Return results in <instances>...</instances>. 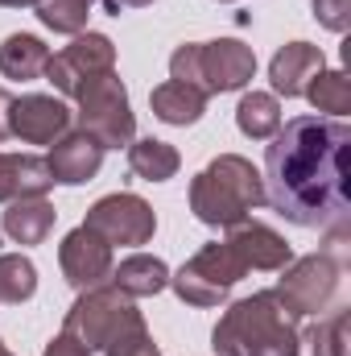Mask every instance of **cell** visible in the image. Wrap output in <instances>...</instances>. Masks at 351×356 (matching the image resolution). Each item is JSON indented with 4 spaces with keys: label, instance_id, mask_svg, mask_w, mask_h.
<instances>
[{
    "label": "cell",
    "instance_id": "obj_9",
    "mask_svg": "<svg viewBox=\"0 0 351 356\" xmlns=\"http://www.w3.org/2000/svg\"><path fill=\"white\" fill-rule=\"evenodd\" d=\"M116 71V46L108 33H75V42L46 63V79L62 95H79L91 79Z\"/></svg>",
    "mask_w": 351,
    "mask_h": 356
},
{
    "label": "cell",
    "instance_id": "obj_8",
    "mask_svg": "<svg viewBox=\"0 0 351 356\" xmlns=\"http://www.w3.org/2000/svg\"><path fill=\"white\" fill-rule=\"evenodd\" d=\"M75 99H79V129L91 133L103 149H120V145L132 141V133H137V116H132L128 91H124V83H120L116 71L91 79Z\"/></svg>",
    "mask_w": 351,
    "mask_h": 356
},
{
    "label": "cell",
    "instance_id": "obj_30",
    "mask_svg": "<svg viewBox=\"0 0 351 356\" xmlns=\"http://www.w3.org/2000/svg\"><path fill=\"white\" fill-rule=\"evenodd\" d=\"M8 112H12V95L0 88V141H8V137H12V129H8Z\"/></svg>",
    "mask_w": 351,
    "mask_h": 356
},
{
    "label": "cell",
    "instance_id": "obj_19",
    "mask_svg": "<svg viewBox=\"0 0 351 356\" xmlns=\"http://www.w3.org/2000/svg\"><path fill=\"white\" fill-rule=\"evenodd\" d=\"M46 63H50V46L33 33H8L0 46V75L4 79H21V83L42 79Z\"/></svg>",
    "mask_w": 351,
    "mask_h": 356
},
{
    "label": "cell",
    "instance_id": "obj_25",
    "mask_svg": "<svg viewBox=\"0 0 351 356\" xmlns=\"http://www.w3.org/2000/svg\"><path fill=\"white\" fill-rule=\"evenodd\" d=\"M37 290V269L21 253H0V298L4 302H29Z\"/></svg>",
    "mask_w": 351,
    "mask_h": 356
},
{
    "label": "cell",
    "instance_id": "obj_31",
    "mask_svg": "<svg viewBox=\"0 0 351 356\" xmlns=\"http://www.w3.org/2000/svg\"><path fill=\"white\" fill-rule=\"evenodd\" d=\"M145 4H153V0H108V13H124V8H145Z\"/></svg>",
    "mask_w": 351,
    "mask_h": 356
},
{
    "label": "cell",
    "instance_id": "obj_7",
    "mask_svg": "<svg viewBox=\"0 0 351 356\" xmlns=\"http://www.w3.org/2000/svg\"><path fill=\"white\" fill-rule=\"evenodd\" d=\"M244 273H248V266L240 261V253L228 241H215V245L198 249L186 266L178 269L170 277V286H174L178 298L190 302V307H219Z\"/></svg>",
    "mask_w": 351,
    "mask_h": 356
},
{
    "label": "cell",
    "instance_id": "obj_24",
    "mask_svg": "<svg viewBox=\"0 0 351 356\" xmlns=\"http://www.w3.org/2000/svg\"><path fill=\"white\" fill-rule=\"evenodd\" d=\"M306 99L314 104V112H327L335 120H343L351 112V79L348 71H318L314 83L306 88Z\"/></svg>",
    "mask_w": 351,
    "mask_h": 356
},
{
    "label": "cell",
    "instance_id": "obj_10",
    "mask_svg": "<svg viewBox=\"0 0 351 356\" xmlns=\"http://www.w3.org/2000/svg\"><path fill=\"white\" fill-rule=\"evenodd\" d=\"M87 224L91 232H99L108 245H149L153 232H157V216L153 207L141 199V195H103L95 207L87 211Z\"/></svg>",
    "mask_w": 351,
    "mask_h": 356
},
{
    "label": "cell",
    "instance_id": "obj_20",
    "mask_svg": "<svg viewBox=\"0 0 351 356\" xmlns=\"http://www.w3.org/2000/svg\"><path fill=\"white\" fill-rule=\"evenodd\" d=\"M149 108H153L157 120H166V124H182V129H186V124H194V120L207 112V95H203L198 88H190V83L170 79V83L153 88Z\"/></svg>",
    "mask_w": 351,
    "mask_h": 356
},
{
    "label": "cell",
    "instance_id": "obj_16",
    "mask_svg": "<svg viewBox=\"0 0 351 356\" xmlns=\"http://www.w3.org/2000/svg\"><path fill=\"white\" fill-rule=\"evenodd\" d=\"M54 220H58V211L46 195H25V199L8 203V211L0 216V228L17 245H42L54 232Z\"/></svg>",
    "mask_w": 351,
    "mask_h": 356
},
{
    "label": "cell",
    "instance_id": "obj_13",
    "mask_svg": "<svg viewBox=\"0 0 351 356\" xmlns=\"http://www.w3.org/2000/svg\"><path fill=\"white\" fill-rule=\"evenodd\" d=\"M318 71H327L323 50L310 46V42H289V46H281V50L273 54V63H268V83H273L277 95L298 99V95H306V88L314 83Z\"/></svg>",
    "mask_w": 351,
    "mask_h": 356
},
{
    "label": "cell",
    "instance_id": "obj_27",
    "mask_svg": "<svg viewBox=\"0 0 351 356\" xmlns=\"http://www.w3.org/2000/svg\"><path fill=\"white\" fill-rule=\"evenodd\" d=\"M103 353H108V356H162L145 323H137V327H128L124 336H116V340H112Z\"/></svg>",
    "mask_w": 351,
    "mask_h": 356
},
{
    "label": "cell",
    "instance_id": "obj_22",
    "mask_svg": "<svg viewBox=\"0 0 351 356\" xmlns=\"http://www.w3.org/2000/svg\"><path fill=\"white\" fill-rule=\"evenodd\" d=\"M348 311H335L306 332H298V356H348Z\"/></svg>",
    "mask_w": 351,
    "mask_h": 356
},
{
    "label": "cell",
    "instance_id": "obj_2",
    "mask_svg": "<svg viewBox=\"0 0 351 356\" xmlns=\"http://www.w3.org/2000/svg\"><path fill=\"white\" fill-rule=\"evenodd\" d=\"M211 348L215 356H298V319L273 290H261L223 311Z\"/></svg>",
    "mask_w": 351,
    "mask_h": 356
},
{
    "label": "cell",
    "instance_id": "obj_11",
    "mask_svg": "<svg viewBox=\"0 0 351 356\" xmlns=\"http://www.w3.org/2000/svg\"><path fill=\"white\" fill-rule=\"evenodd\" d=\"M58 266H62V277L83 294V290H95L112 277V245L91 232L87 224H79L75 232H67V241L58 245Z\"/></svg>",
    "mask_w": 351,
    "mask_h": 356
},
{
    "label": "cell",
    "instance_id": "obj_17",
    "mask_svg": "<svg viewBox=\"0 0 351 356\" xmlns=\"http://www.w3.org/2000/svg\"><path fill=\"white\" fill-rule=\"evenodd\" d=\"M54 186V175L46 158L33 154H0V203L25 199V195H46Z\"/></svg>",
    "mask_w": 351,
    "mask_h": 356
},
{
    "label": "cell",
    "instance_id": "obj_28",
    "mask_svg": "<svg viewBox=\"0 0 351 356\" xmlns=\"http://www.w3.org/2000/svg\"><path fill=\"white\" fill-rule=\"evenodd\" d=\"M314 17H318V25H327L331 33H348L351 0H314Z\"/></svg>",
    "mask_w": 351,
    "mask_h": 356
},
{
    "label": "cell",
    "instance_id": "obj_4",
    "mask_svg": "<svg viewBox=\"0 0 351 356\" xmlns=\"http://www.w3.org/2000/svg\"><path fill=\"white\" fill-rule=\"evenodd\" d=\"M252 75H257V54H252V46H244L236 38L186 42V46H178L174 58H170V79L190 83L203 95L240 91L252 83Z\"/></svg>",
    "mask_w": 351,
    "mask_h": 356
},
{
    "label": "cell",
    "instance_id": "obj_6",
    "mask_svg": "<svg viewBox=\"0 0 351 356\" xmlns=\"http://www.w3.org/2000/svg\"><path fill=\"white\" fill-rule=\"evenodd\" d=\"M137 323H145V319H141V311L132 307L128 294H120L116 286H95V290H83L79 302L67 311L62 332L75 344H83L87 353H103L116 336H124Z\"/></svg>",
    "mask_w": 351,
    "mask_h": 356
},
{
    "label": "cell",
    "instance_id": "obj_34",
    "mask_svg": "<svg viewBox=\"0 0 351 356\" xmlns=\"http://www.w3.org/2000/svg\"><path fill=\"white\" fill-rule=\"evenodd\" d=\"M219 4H232V0H219Z\"/></svg>",
    "mask_w": 351,
    "mask_h": 356
},
{
    "label": "cell",
    "instance_id": "obj_5",
    "mask_svg": "<svg viewBox=\"0 0 351 356\" xmlns=\"http://www.w3.org/2000/svg\"><path fill=\"white\" fill-rule=\"evenodd\" d=\"M343 273H348V241H343V228H339L323 253L298 257V261H289L281 269V282H277L273 294L285 302V311L293 319H306V315L327 311L339 298Z\"/></svg>",
    "mask_w": 351,
    "mask_h": 356
},
{
    "label": "cell",
    "instance_id": "obj_29",
    "mask_svg": "<svg viewBox=\"0 0 351 356\" xmlns=\"http://www.w3.org/2000/svg\"><path fill=\"white\" fill-rule=\"evenodd\" d=\"M46 356H91V353L83 348V344H75V340H71L67 332H58V336H54V340L46 344Z\"/></svg>",
    "mask_w": 351,
    "mask_h": 356
},
{
    "label": "cell",
    "instance_id": "obj_21",
    "mask_svg": "<svg viewBox=\"0 0 351 356\" xmlns=\"http://www.w3.org/2000/svg\"><path fill=\"white\" fill-rule=\"evenodd\" d=\"M182 158L170 141H157V137H141V141H128V170L145 182H166L178 175Z\"/></svg>",
    "mask_w": 351,
    "mask_h": 356
},
{
    "label": "cell",
    "instance_id": "obj_33",
    "mask_svg": "<svg viewBox=\"0 0 351 356\" xmlns=\"http://www.w3.org/2000/svg\"><path fill=\"white\" fill-rule=\"evenodd\" d=\"M0 356H12V353H8V348H4V344H0Z\"/></svg>",
    "mask_w": 351,
    "mask_h": 356
},
{
    "label": "cell",
    "instance_id": "obj_12",
    "mask_svg": "<svg viewBox=\"0 0 351 356\" xmlns=\"http://www.w3.org/2000/svg\"><path fill=\"white\" fill-rule=\"evenodd\" d=\"M71 108L54 95H12V112H8V129L12 137H21L25 145H54L67 129H71Z\"/></svg>",
    "mask_w": 351,
    "mask_h": 356
},
{
    "label": "cell",
    "instance_id": "obj_32",
    "mask_svg": "<svg viewBox=\"0 0 351 356\" xmlns=\"http://www.w3.org/2000/svg\"><path fill=\"white\" fill-rule=\"evenodd\" d=\"M0 4H4V8H33L37 0H0Z\"/></svg>",
    "mask_w": 351,
    "mask_h": 356
},
{
    "label": "cell",
    "instance_id": "obj_15",
    "mask_svg": "<svg viewBox=\"0 0 351 356\" xmlns=\"http://www.w3.org/2000/svg\"><path fill=\"white\" fill-rule=\"evenodd\" d=\"M228 245L240 253V261L248 269H264V273L285 269L293 261L285 236H277L268 224H257V220H240L236 228H228Z\"/></svg>",
    "mask_w": 351,
    "mask_h": 356
},
{
    "label": "cell",
    "instance_id": "obj_26",
    "mask_svg": "<svg viewBox=\"0 0 351 356\" xmlns=\"http://www.w3.org/2000/svg\"><path fill=\"white\" fill-rule=\"evenodd\" d=\"M95 0H37V21L54 33H83Z\"/></svg>",
    "mask_w": 351,
    "mask_h": 356
},
{
    "label": "cell",
    "instance_id": "obj_23",
    "mask_svg": "<svg viewBox=\"0 0 351 356\" xmlns=\"http://www.w3.org/2000/svg\"><path fill=\"white\" fill-rule=\"evenodd\" d=\"M236 124H240L244 137L268 141V137L281 129V104H277V95H268V91H248V95L240 99V108H236Z\"/></svg>",
    "mask_w": 351,
    "mask_h": 356
},
{
    "label": "cell",
    "instance_id": "obj_18",
    "mask_svg": "<svg viewBox=\"0 0 351 356\" xmlns=\"http://www.w3.org/2000/svg\"><path fill=\"white\" fill-rule=\"evenodd\" d=\"M120 294L128 298H153L170 286V269L162 257H149V253H132L124 257L120 266H112V277H108Z\"/></svg>",
    "mask_w": 351,
    "mask_h": 356
},
{
    "label": "cell",
    "instance_id": "obj_14",
    "mask_svg": "<svg viewBox=\"0 0 351 356\" xmlns=\"http://www.w3.org/2000/svg\"><path fill=\"white\" fill-rule=\"evenodd\" d=\"M46 166H50L54 182H62V186L91 182V178L99 175V166H103V145H99L91 133H83V129H79V133H62V137L54 141Z\"/></svg>",
    "mask_w": 351,
    "mask_h": 356
},
{
    "label": "cell",
    "instance_id": "obj_3",
    "mask_svg": "<svg viewBox=\"0 0 351 356\" xmlns=\"http://www.w3.org/2000/svg\"><path fill=\"white\" fill-rule=\"evenodd\" d=\"M264 203L268 199H264L261 170L240 154H219L190 182V211L207 228H236Z\"/></svg>",
    "mask_w": 351,
    "mask_h": 356
},
{
    "label": "cell",
    "instance_id": "obj_1",
    "mask_svg": "<svg viewBox=\"0 0 351 356\" xmlns=\"http://www.w3.org/2000/svg\"><path fill=\"white\" fill-rule=\"evenodd\" d=\"M351 129L335 116H293L264 149V199L298 228H335L348 220Z\"/></svg>",
    "mask_w": 351,
    "mask_h": 356
}]
</instances>
